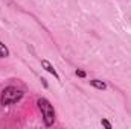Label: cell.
Returning a JSON list of instances; mask_svg holds the SVG:
<instances>
[{
	"label": "cell",
	"instance_id": "6da1fadb",
	"mask_svg": "<svg viewBox=\"0 0 131 129\" xmlns=\"http://www.w3.org/2000/svg\"><path fill=\"white\" fill-rule=\"evenodd\" d=\"M37 105H38V109L41 111L44 125L47 128L53 126V123H55V108H53V105L47 99H44V97H40L37 100Z\"/></svg>",
	"mask_w": 131,
	"mask_h": 129
},
{
	"label": "cell",
	"instance_id": "7a4b0ae2",
	"mask_svg": "<svg viewBox=\"0 0 131 129\" xmlns=\"http://www.w3.org/2000/svg\"><path fill=\"white\" fill-rule=\"evenodd\" d=\"M23 94H25L23 90H20V88H17V87H14V85H9V87L3 88V91H2V94H0V103H2L3 106L14 105V103H17V102L21 100Z\"/></svg>",
	"mask_w": 131,
	"mask_h": 129
},
{
	"label": "cell",
	"instance_id": "3957f363",
	"mask_svg": "<svg viewBox=\"0 0 131 129\" xmlns=\"http://www.w3.org/2000/svg\"><path fill=\"white\" fill-rule=\"evenodd\" d=\"M41 65H43V68H44L46 71H49V73H50V74H52V76H53V78L57 79V81H60V76H58L57 70L53 68V65L50 64V62H49L47 59H41Z\"/></svg>",
	"mask_w": 131,
	"mask_h": 129
},
{
	"label": "cell",
	"instance_id": "277c9868",
	"mask_svg": "<svg viewBox=\"0 0 131 129\" xmlns=\"http://www.w3.org/2000/svg\"><path fill=\"white\" fill-rule=\"evenodd\" d=\"M90 85L95 87V88H98V90H105L107 88V84L104 81H101V79H92L90 81Z\"/></svg>",
	"mask_w": 131,
	"mask_h": 129
},
{
	"label": "cell",
	"instance_id": "5b68a950",
	"mask_svg": "<svg viewBox=\"0 0 131 129\" xmlns=\"http://www.w3.org/2000/svg\"><path fill=\"white\" fill-rule=\"evenodd\" d=\"M9 56V50H8V47L0 41V58H8Z\"/></svg>",
	"mask_w": 131,
	"mask_h": 129
},
{
	"label": "cell",
	"instance_id": "8992f818",
	"mask_svg": "<svg viewBox=\"0 0 131 129\" xmlns=\"http://www.w3.org/2000/svg\"><path fill=\"white\" fill-rule=\"evenodd\" d=\"M101 125H102L104 128H107V129H111V128H113V126H111V123H110L108 120H105V119H102V120H101Z\"/></svg>",
	"mask_w": 131,
	"mask_h": 129
},
{
	"label": "cell",
	"instance_id": "52a82bcc",
	"mask_svg": "<svg viewBox=\"0 0 131 129\" xmlns=\"http://www.w3.org/2000/svg\"><path fill=\"white\" fill-rule=\"evenodd\" d=\"M75 74H76V76H79V78H85V76H87V74H85V71H84V70H79V68L75 71Z\"/></svg>",
	"mask_w": 131,
	"mask_h": 129
}]
</instances>
